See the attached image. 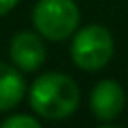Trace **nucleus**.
Segmentation results:
<instances>
[{"label": "nucleus", "instance_id": "nucleus-1", "mask_svg": "<svg viewBox=\"0 0 128 128\" xmlns=\"http://www.w3.org/2000/svg\"><path fill=\"white\" fill-rule=\"evenodd\" d=\"M30 107L45 120H64L79 107V88L64 73H45L30 88Z\"/></svg>", "mask_w": 128, "mask_h": 128}, {"label": "nucleus", "instance_id": "nucleus-2", "mask_svg": "<svg viewBox=\"0 0 128 128\" xmlns=\"http://www.w3.org/2000/svg\"><path fill=\"white\" fill-rule=\"evenodd\" d=\"M32 24L49 41H66L79 26V9L73 0H38L32 11Z\"/></svg>", "mask_w": 128, "mask_h": 128}, {"label": "nucleus", "instance_id": "nucleus-3", "mask_svg": "<svg viewBox=\"0 0 128 128\" xmlns=\"http://www.w3.org/2000/svg\"><path fill=\"white\" fill-rule=\"evenodd\" d=\"M70 56L83 70H98L107 66L113 56V36L100 24H90L75 34Z\"/></svg>", "mask_w": 128, "mask_h": 128}, {"label": "nucleus", "instance_id": "nucleus-4", "mask_svg": "<svg viewBox=\"0 0 128 128\" xmlns=\"http://www.w3.org/2000/svg\"><path fill=\"white\" fill-rule=\"evenodd\" d=\"M124 102H126V96H124L122 86L118 81H111V79L98 81L94 86V90H92V96H90L92 113L100 122L115 120L124 111Z\"/></svg>", "mask_w": 128, "mask_h": 128}, {"label": "nucleus", "instance_id": "nucleus-5", "mask_svg": "<svg viewBox=\"0 0 128 128\" xmlns=\"http://www.w3.org/2000/svg\"><path fill=\"white\" fill-rule=\"evenodd\" d=\"M47 49L43 45V38L34 32H17L11 41V60L17 68L32 73L45 62Z\"/></svg>", "mask_w": 128, "mask_h": 128}, {"label": "nucleus", "instance_id": "nucleus-6", "mask_svg": "<svg viewBox=\"0 0 128 128\" xmlns=\"http://www.w3.org/2000/svg\"><path fill=\"white\" fill-rule=\"evenodd\" d=\"M26 83L17 68L0 62V111H9L22 102Z\"/></svg>", "mask_w": 128, "mask_h": 128}, {"label": "nucleus", "instance_id": "nucleus-7", "mask_svg": "<svg viewBox=\"0 0 128 128\" xmlns=\"http://www.w3.org/2000/svg\"><path fill=\"white\" fill-rule=\"evenodd\" d=\"M38 128V120L32 115H11L2 122V128Z\"/></svg>", "mask_w": 128, "mask_h": 128}, {"label": "nucleus", "instance_id": "nucleus-8", "mask_svg": "<svg viewBox=\"0 0 128 128\" xmlns=\"http://www.w3.org/2000/svg\"><path fill=\"white\" fill-rule=\"evenodd\" d=\"M19 0H0V17L2 15H6L11 9H15V4H17Z\"/></svg>", "mask_w": 128, "mask_h": 128}]
</instances>
